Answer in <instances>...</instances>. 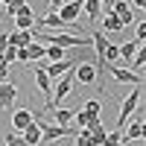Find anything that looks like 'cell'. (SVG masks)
Listing matches in <instances>:
<instances>
[{
	"label": "cell",
	"instance_id": "24",
	"mask_svg": "<svg viewBox=\"0 0 146 146\" xmlns=\"http://www.w3.org/2000/svg\"><path fill=\"white\" fill-rule=\"evenodd\" d=\"M143 62H146V56H143V47H137V53L131 56V64H129V70H140V67H143Z\"/></svg>",
	"mask_w": 146,
	"mask_h": 146
},
{
	"label": "cell",
	"instance_id": "4",
	"mask_svg": "<svg viewBox=\"0 0 146 146\" xmlns=\"http://www.w3.org/2000/svg\"><path fill=\"white\" fill-rule=\"evenodd\" d=\"M56 15L62 18L64 27H76V21H79V15H82V0H70V3L64 0V3L56 9Z\"/></svg>",
	"mask_w": 146,
	"mask_h": 146
},
{
	"label": "cell",
	"instance_id": "29",
	"mask_svg": "<svg viewBox=\"0 0 146 146\" xmlns=\"http://www.w3.org/2000/svg\"><path fill=\"white\" fill-rule=\"evenodd\" d=\"M6 47H9V32H3V35H0V58H3Z\"/></svg>",
	"mask_w": 146,
	"mask_h": 146
},
{
	"label": "cell",
	"instance_id": "32",
	"mask_svg": "<svg viewBox=\"0 0 146 146\" xmlns=\"http://www.w3.org/2000/svg\"><path fill=\"white\" fill-rule=\"evenodd\" d=\"M0 3H6V6H15V3H18V0H0Z\"/></svg>",
	"mask_w": 146,
	"mask_h": 146
},
{
	"label": "cell",
	"instance_id": "8",
	"mask_svg": "<svg viewBox=\"0 0 146 146\" xmlns=\"http://www.w3.org/2000/svg\"><path fill=\"white\" fill-rule=\"evenodd\" d=\"M15 100H18V85L15 82H0V108L12 111Z\"/></svg>",
	"mask_w": 146,
	"mask_h": 146
},
{
	"label": "cell",
	"instance_id": "13",
	"mask_svg": "<svg viewBox=\"0 0 146 146\" xmlns=\"http://www.w3.org/2000/svg\"><path fill=\"white\" fill-rule=\"evenodd\" d=\"M76 67H79V70H76V79H79L82 85H94V82H96V67H94V64L79 62Z\"/></svg>",
	"mask_w": 146,
	"mask_h": 146
},
{
	"label": "cell",
	"instance_id": "7",
	"mask_svg": "<svg viewBox=\"0 0 146 146\" xmlns=\"http://www.w3.org/2000/svg\"><path fill=\"white\" fill-rule=\"evenodd\" d=\"M108 70H111V76H114L117 82H123V85H131V88H137V85L143 82L137 70H129V67H114V64L108 67Z\"/></svg>",
	"mask_w": 146,
	"mask_h": 146
},
{
	"label": "cell",
	"instance_id": "11",
	"mask_svg": "<svg viewBox=\"0 0 146 146\" xmlns=\"http://www.w3.org/2000/svg\"><path fill=\"white\" fill-rule=\"evenodd\" d=\"M32 120H35V114L29 108H15V111H12V131H23Z\"/></svg>",
	"mask_w": 146,
	"mask_h": 146
},
{
	"label": "cell",
	"instance_id": "28",
	"mask_svg": "<svg viewBox=\"0 0 146 146\" xmlns=\"http://www.w3.org/2000/svg\"><path fill=\"white\" fill-rule=\"evenodd\" d=\"M15 62H29V53H27V47H18V53H15Z\"/></svg>",
	"mask_w": 146,
	"mask_h": 146
},
{
	"label": "cell",
	"instance_id": "2",
	"mask_svg": "<svg viewBox=\"0 0 146 146\" xmlns=\"http://www.w3.org/2000/svg\"><path fill=\"white\" fill-rule=\"evenodd\" d=\"M35 120H38V126H41V140L58 143L62 137H73V129H70V126H56V123H47L41 114H35Z\"/></svg>",
	"mask_w": 146,
	"mask_h": 146
},
{
	"label": "cell",
	"instance_id": "25",
	"mask_svg": "<svg viewBox=\"0 0 146 146\" xmlns=\"http://www.w3.org/2000/svg\"><path fill=\"white\" fill-rule=\"evenodd\" d=\"M117 58H120V50H117V44H108V47H105V64L117 62Z\"/></svg>",
	"mask_w": 146,
	"mask_h": 146
},
{
	"label": "cell",
	"instance_id": "16",
	"mask_svg": "<svg viewBox=\"0 0 146 146\" xmlns=\"http://www.w3.org/2000/svg\"><path fill=\"white\" fill-rule=\"evenodd\" d=\"M32 41V29H15V32H9V44L12 47H27Z\"/></svg>",
	"mask_w": 146,
	"mask_h": 146
},
{
	"label": "cell",
	"instance_id": "19",
	"mask_svg": "<svg viewBox=\"0 0 146 146\" xmlns=\"http://www.w3.org/2000/svg\"><path fill=\"white\" fill-rule=\"evenodd\" d=\"M53 120H56V126H70L73 123V111H70V108H56Z\"/></svg>",
	"mask_w": 146,
	"mask_h": 146
},
{
	"label": "cell",
	"instance_id": "27",
	"mask_svg": "<svg viewBox=\"0 0 146 146\" xmlns=\"http://www.w3.org/2000/svg\"><path fill=\"white\" fill-rule=\"evenodd\" d=\"M143 38H146V23L140 21V23H135V41L143 44Z\"/></svg>",
	"mask_w": 146,
	"mask_h": 146
},
{
	"label": "cell",
	"instance_id": "14",
	"mask_svg": "<svg viewBox=\"0 0 146 146\" xmlns=\"http://www.w3.org/2000/svg\"><path fill=\"white\" fill-rule=\"evenodd\" d=\"M23 143H27V146H38L41 143V126H38V120H32V123L23 129Z\"/></svg>",
	"mask_w": 146,
	"mask_h": 146
},
{
	"label": "cell",
	"instance_id": "17",
	"mask_svg": "<svg viewBox=\"0 0 146 146\" xmlns=\"http://www.w3.org/2000/svg\"><path fill=\"white\" fill-rule=\"evenodd\" d=\"M100 21H102L105 32H120V29H123V23H120V18L114 15L111 9H105V18H100Z\"/></svg>",
	"mask_w": 146,
	"mask_h": 146
},
{
	"label": "cell",
	"instance_id": "15",
	"mask_svg": "<svg viewBox=\"0 0 146 146\" xmlns=\"http://www.w3.org/2000/svg\"><path fill=\"white\" fill-rule=\"evenodd\" d=\"M82 9H85V15H88L91 23H96L102 18V3H100V0H82Z\"/></svg>",
	"mask_w": 146,
	"mask_h": 146
},
{
	"label": "cell",
	"instance_id": "33",
	"mask_svg": "<svg viewBox=\"0 0 146 146\" xmlns=\"http://www.w3.org/2000/svg\"><path fill=\"white\" fill-rule=\"evenodd\" d=\"M0 6H3V3H0Z\"/></svg>",
	"mask_w": 146,
	"mask_h": 146
},
{
	"label": "cell",
	"instance_id": "18",
	"mask_svg": "<svg viewBox=\"0 0 146 146\" xmlns=\"http://www.w3.org/2000/svg\"><path fill=\"white\" fill-rule=\"evenodd\" d=\"M137 47H143V44H137V41H126V44H117V50H120V58L131 62V56L137 53Z\"/></svg>",
	"mask_w": 146,
	"mask_h": 146
},
{
	"label": "cell",
	"instance_id": "5",
	"mask_svg": "<svg viewBox=\"0 0 146 146\" xmlns=\"http://www.w3.org/2000/svg\"><path fill=\"white\" fill-rule=\"evenodd\" d=\"M79 62H82V58H62V62H50V64L44 67V73L50 76V82H56V79H62L64 73H70Z\"/></svg>",
	"mask_w": 146,
	"mask_h": 146
},
{
	"label": "cell",
	"instance_id": "20",
	"mask_svg": "<svg viewBox=\"0 0 146 146\" xmlns=\"http://www.w3.org/2000/svg\"><path fill=\"white\" fill-rule=\"evenodd\" d=\"M15 29H35V15H32V12L15 15Z\"/></svg>",
	"mask_w": 146,
	"mask_h": 146
},
{
	"label": "cell",
	"instance_id": "12",
	"mask_svg": "<svg viewBox=\"0 0 146 146\" xmlns=\"http://www.w3.org/2000/svg\"><path fill=\"white\" fill-rule=\"evenodd\" d=\"M70 91H73V79L67 76V73H64L62 79L53 82V96H56V100H64V96H70Z\"/></svg>",
	"mask_w": 146,
	"mask_h": 146
},
{
	"label": "cell",
	"instance_id": "6",
	"mask_svg": "<svg viewBox=\"0 0 146 146\" xmlns=\"http://www.w3.org/2000/svg\"><path fill=\"white\" fill-rule=\"evenodd\" d=\"M35 85H38V91L44 94L47 108H53V82H50V76L44 73V67H35Z\"/></svg>",
	"mask_w": 146,
	"mask_h": 146
},
{
	"label": "cell",
	"instance_id": "26",
	"mask_svg": "<svg viewBox=\"0 0 146 146\" xmlns=\"http://www.w3.org/2000/svg\"><path fill=\"white\" fill-rule=\"evenodd\" d=\"M3 146H27V143H23V137H18L15 131H9V135L3 137Z\"/></svg>",
	"mask_w": 146,
	"mask_h": 146
},
{
	"label": "cell",
	"instance_id": "9",
	"mask_svg": "<svg viewBox=\"0 0 146 146\" xmlns=\"http://www.w3.org/2000/svg\"><path fill=\"white\" fill-rule=\"evenodd\" d=\"M111 12H114V15L120 18V23H123V29H126V27H131V23H135V12H131L129 0H114Z\"/></svg>",
	"mask_w": 146,
	"mask_h": 146
},
{
	"label": "cell",
	"instance_id": "30",
	"mask_svg": "<svg viewBox=\"0 0 146 146\" xmlns=\"http://www.w3.org/2000/svg\"><path fill=\"white\" fill-rule=\"evenodd\" d=\"M47 3H50V12H56L58 6H62V3H64V0H47Z\"/></svg>",
	"mask_w": 146,
	"mask_h": 146
},
{
	"label": "cell",
	"instance_id": "1",
	"mask_svg": "<svg viewBox=\"0 0 146 146\" xmlns=\"http://www.w3.org/2000/svg\"><path fill=\"white\" fill-rule=\"evenodd\" d=\"M32 41H47V44H56V47H91L88 35H70V32H41V29H32Z\"/></svg>",
	"mask_w": 146,
	"mask_h": 146
},
{
	"label": "cell",
	"instance_id": "3",
	"mask_svg": "<svg viewBox=\"0 0 146 146\" xmlns=\"http://www.w3.org/2000/svg\"><path fill=\"white\" fill-rule=\"evenodd\" d=\"M137 102H140V85H137V88H135V91H131L126 100H123V105H120V114H117V129H120V131H123V126L129 123V117L135 114Z\"/></svg>",
	"mask_w": 146,
	"mask_h": 146
},
{
	"label": "cell",
	"instance_id": "10",
	"mask_svg": "<svg viewBox=\"0 0 146 146\" xmlns=\"http://www.w3.org/2000/svg\"><path fill=\"white\" fill-rule=\"evenodd\" d=\"M143 137V117H135L131 123L123 126V146H129V140H140Z\"/></svg>",
	"mask_w": 146,
	"mask_h": 146
},
{
	"label": "cell",
	"instance_id": "31",
	"mask_svg": "<svg viewBox=\"0 0 146 146\" xmlns=\"http://www.w3.org/2000/svg\"><path fill=\"white\" fill-rule=\"evenodd\" d=\"M131 3H135V9H143V6H146V0H131Z\"/></svg>",
	"mask_w": 146,
	"mask_h": 146
},
{
	"label": "cell",
	"instance_id": "22",
	"mask_svg": "<svg viewBox=\"0 0 146 146\" xmlns=\"http://www.w3.org/2000/svg\"><path fill=\"white\" fill-rule=\"evenodd\" d=\"M27 53H29V62H38V58H44V47L38 41H29L27 44Z\"/></svg>",
	"mask_w": 146,
	"mask_h": 146
},
{
	"label": "cell",
	"instance_id": "21",
	"mask_svg": "<svg viewBox=\"0 0 146 146\" xmlns=\"http://www.w3.org/2000/svg\"><path fill=\"white\" fill-rule=\"evenodd\" d=\"M64 47H56V44H50V47H44V58H50V62H62L64 58Z\"/></svg>",
	"mask_w": 146,
	"mask_h": 146
},
{
	"label": "cell",
	"instance_id": "23",
	"mask_svg": "<svg viewBox=\"0 0 146 146\" xmlns=\"http://www.w3.org/2000/svg\"><path fill=\"white\" fill-rule=\"evenodd\" d=\"M82 111H85V114H91V117H100V111H102V102H100V100H88Z\"/></svg>",
	"mask_w": 146,
	"mask_h": 146
}]
</instances>
